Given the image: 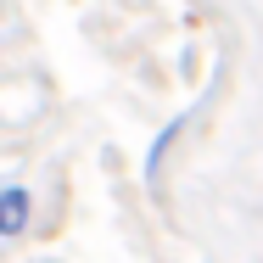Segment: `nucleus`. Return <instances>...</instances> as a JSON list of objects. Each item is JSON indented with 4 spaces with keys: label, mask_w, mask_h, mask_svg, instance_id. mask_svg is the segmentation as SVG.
Listing matches in <instances>:
<instances>
[{
    "label": "nucleus",
    "mask_w": 263,
    "mask_h": 263,
    "mask_svg": "<svg viewBox=\"0 0 263 263\" xmlns=\"http://www.w3.org/2000/svg\"><path fill=\"white\" fill-rule=\"evenodd\" d=\"M28 224H34V196H28L23 185H6V191H0V241L28 235Z\"/></svg>",
    "instance_id": "obj_1"
}]
</instances>
